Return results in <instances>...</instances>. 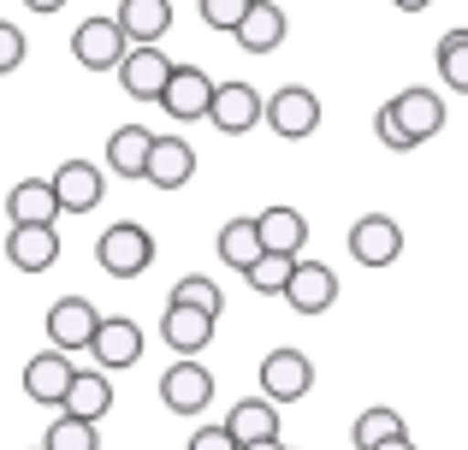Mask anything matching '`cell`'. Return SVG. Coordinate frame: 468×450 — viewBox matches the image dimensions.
<instances>
[{
    "label": "cell",
    "instance_id": "4",
    "mask_svg": "<svg viewBox=\"0 0 468 450\" xmlns=\"http://www.w3.org/2000/svg\"><path fill=\"white\" fill-rule=\"evenodd\" d=\"M267 125H273V137H285V142L314 137V131H320V95L303 89V83L273 89V101H267Z\"/></svg>",
    "mask_w": 468,
    "mask_h": 450
},
{
    "label": "cell",
    "instance_id": "6",
    "mask_svg": "<svg viewBox=\"0 0 468 450\" xmlns=\"http://www.w3.org/2000/svg\"><path fill=\"white\" fill-rule=\"evenodd\" d=\"M172 66H178V59L160 54V42H131V54L119 59V83H125L131 101H160V89H166Z\"/></svg>",
    "mask_w": 468,
    "mask_h": 450
},
{
    "label": "cell",
    "instance_id": "22",
    "mask_svg": "<svg viewBox=\"0 0 468 450\" xmlns=\"http://www.w3.org/2000/svg\"><path fill=\"white\" fill-rule=\"evenodd\" d=\"M149 149H154L149 125H119L113 137H107V166H113L119 178H143L149 173Z\"/></svg>",
    "mask_w": 468,
    "mask_h": 450
},
{
    "label": "cell",
    "instance_id": "32",
    "mask_svg": "<svg viewBox=\"0 0 468 450\" xmlns=\"http://www.w3.org/2000/svg\"><path fill=\"white\" fill-rule=\"evenodd\" d=\"M196 6H202V24H207V30H238L243 12H250L255 0H196Z\"/></svg>",
    "mask_w": 468,
    "mask_h": 450
},
{
    "label": "cell",
    "instance_id": "36",
    "mask_svg": "<svg viewBox=\"0 0 468 450\" xmlns=\"http://www.w3.org/2000/svg\"><path fill=\"white\" fill-rule=\"evenodd\" d=\"M374 450H421V445H415V439H410V433H398V439H379Z\"/></svg>",
    "mask_w": 468,
    "mask_h": 450
},
{
    "label": "cell",
    "instance_id": "33",
    "mask_svg": "<svg viewBox=\"0 0 468 450\" xmlns=\"http://www.w3.org/2000/svg\"><path fill=\"white\" fill-rule=\"evenodd\" d=\"M18 66H24V30L12 18H0V78H12Z\"/></svg>",
    "mask_w": 468,
    "mask_h": 450
},
{
    "label": "cell",
    "instance_id": "7",
    "mask_svg": "<svg viewBox=\"0 0 468 450\" xmlns=\"http://www.w3.org/2000/svg\"><path fill=\"white\" fill-rule=\"evenodd\" d=\"M391 119H398L403 125V137L415 142V149H421V142H433L439 131H445V101H439L433 89H421V83H415V89H403V95H391Z\"/></svg>",
    "mask_w": 468,
    "mask_h": 450
},
{
    "label": "cell",
    "instance_id": "20",
    "mask_svg": "<svg viewBox=\"0 0 468 450\" xmlns=\"http://www.w3.org/2000/svg\"><path fill=\"white\" fill-rule=\"evenodd\" d=\"M6 214H12V225H54V220H59L54 178H24V184H12Z\"/></svg>",
    "mask_w": 468,
    "mask_h": 450
},
{
    "label": "cell",
    "instance_id": "2",
    "mask_svg": "<svg viewBox=\"0 0 468 450\" xmlns=\"http://www.w3.org/2000/svg\"><path fill=\"white\" fill-rule=\"evenodd\" d=\"M125 54H131V36L119 30V18H83L71 30V59L83 71H119Z\"/></svg>",
    "mask_w": 468,
    "mask_h": 450
},
{
    "label": "cell",
    "instance_id": "15",
    "mask_svg": "<svg viewBox=\"0 0 468 450\" xmlns=\"http://www.w3.org/2000/svg\"><path fill=\"white\" fill-rule=\"evenodd\" d=\"M285 302L297 314H309V320H314V314H326L332 302H338V273L297 255V273H291V285H285Z\"/></svg>",
    "mask_w": 468,
    "mask_h": 450
},
{
    "label": "cell",
    "instance_id": "9",
    "mask_svg": "<svg viewBox=\"0 0 468 450\" xmlns=\"http://www.w3.org/2000/svg\"><path fill=\"white\" fill-rule=\"evenodd\" d=\"M214 131L219 137H243V131H255V125H267V101L250 89V83H219L214 89Z\"/></svg>",
    "mask_w": 468,
    "mask_h": 450
},
{
    "label": "cell",
    "instance_id": "25",
    "mask_svg": "<svg viewBox=\"0 0 468 450\" xmlns=\"http://www.w3.org/2000/svg\"><path fill=\"white\" fill-rule=\"evenodd\" d=\"M261 255H267V243H261V225H255V214H250V220H226V225H219V261H226V267L250 273Z\"/></svg>",
    "mask_w": 468,
    "mask_h": 450
},
{
    "label": "cell",
    "instance_id": "30",
    "mask_svg": "<svg viewBox=\"0 0 468 450\" xmlns=\"http://www.w3.org/2000/svg\"><path fill=\"white\" fill-rule=\"evenodd\" d=\"M48 450H101V439H95V421H83V415H66L59 409V421L48 427Z\"/></svg>",
    "mask_w": 468,
    "mask_h": 450
},
{
    "label": "cell",
    "instance_id": "28",
    "mask_svg": "<svg viewBox=\"0 0 468 450\" xmlns=\"http://www.w3.org/2000/svg\"><path fill=\"white\" fill-rule=\"evenodd\" d=\"M398 433H410V427H403V415H398V409H386V403H379V409H362V415H356V427H350V445H356V450H374L379 439H398Z\"/></svg>",
    "mask_w": 468,
    "mask_h": 450
},
{
    "label": "cell",
    "instance_id": "39",
    "mask_svg": "<svg viewBox=\"0 0 468 450\" xmlns=\"http://www.w3.org/2000/svg\"><path fill=\"white\" fill-rule=\"evenodd\" d=\"M238 450H285L279 439H255V445H238Z\"/></svg>",
    "mask_w": 468,
    "mask_h": 450
},
{
    "label": "cell",
    "instance_id": "5",
    "mask_svg": "<svg viewBox=\"0 0 468 450\" xmlns=\"http://www.w3.org/2000/svg\"><path fill=\"white\" fill-rule=\"evenodd\" d=\"M214 89H219V83L207 78L202 66H172L166 89H160V107H166L178 125H190V119H207V113H214Z\"/></svg>",
    "mask_w": 468,
    "mask_h": 450
},
{
    "label": "cell",
    "instance_id": "17",
    "mask_svg": "<svg viewBox=\"0 0 468 450\" xmlns=\"http://www.w3.org/2000/svg\"><path fill=\"white\" fill-rule=\"evenodd\" d=\"M6 261L18 273H48L59 261V231L54 225H12L6 231Z\"/></svg>",
    "mask_w": 468,
    "mask_h": 450
},
{
    "label": "cell",
    "instance_id": "40",
    "mask_svg": "<svg viewBox=\"0 0 468 450\" xmlns=\"http://www.w3.org/2000/svg\"><path fill=\"white\" fill-rule=\"evenodd\" d=\"M36 450H48V445H36Z\"/></svg>",
    "mask_w": 468,
    "mask_h": 450
},
{
    "label": "cell",
    "instance_id": "11",
    "mask_svg": "<svg viewBox=\"0 0 468 450\" xmlns=\"http://www.w3.org/2000/svg\"><path fill=\"white\" fill-rule=\"evenodd\" d=\"M309 385H314V361L303 350H273L261 361V397H273V403H297V397H309Z\"/></svg>",
    "mask_w": 468,
    "mask_h": 450
},
{
    "label": "cell",
    "instance_id": "16",
    "mask_svg": "<svg viewBox=\"0 0 468 450\" xmlns=\"http://www.w3.org/2000/svg\"><path fill=\"white\" fill-rule=\"evenodd\" d=\"M101 190H107V178H101V166H95V161H59V173H54L59 214H90V208H101Z\"/></svg>",
    "mask_w": 468,
    "mask_h": 450
},
{
    "label": "cell",
    "instance_id": "19",
    "mask_svg": "<svg viewBox=\"0 0 468 450\" xmlns=\"http://www.w3.org/2000/svg\"><path fill=\"white\" fill-rule=\"evenodd\" d=\"M285 30H291L285 6H273V0H255V6L243 12V24H238L231 36H238V47H243V54H273V47L285 42Z\"/></svg>",
    "mask_w": 468,
    "mask_h": 450
},
{
    "label": "cell",
    "instance_id": "13",
    "mask_svg": "<svg viewBox=\"0 0 468 450\" xmlns=\"http://www.w3.org/2000/svg\"><path fill=\"white\" fill-rule=\"evenodd\" d=\"M214 320H219V314L190 309V302H172V297H166V314H160V338H166V350H178V356H196V350L214 344Z\"/></svg>",
    "mask_w": 468,
    "mask_h": 450
},
{
    "label": "cell",
    "instance_id": "31",
    "mask_svg": "<svg viewBox=\"0 0 468 450\" xmlns=\"http://www.w3.org/2000/svg\"><path fill=\"white\" fill-rule=\"evenodd\" d=\"M172 302H190V309H207V314H219V309H226V297H219V285H214L207 273L178 278V285H172Z\"/></svg>",
    "mask_w": 468,
    "mask_h": 450
},
{
    "label": "cell",
    "instance_id": "21",
    "mask_svg": "<svg viewBox=\"0 0 468 450\" xmlns=\"http://www.w3.org/2000/svg\"><path fill=\"white\" fill-rule=\"evenodd\" d=\"M226 433L238 445L279 439V403H273V397H243V403H231L226 409Z\"/></svg>",
    "mask_w": 468,
    "mask_h": 450
},
{
    "label": "cell",
    "instance_id": "38",
    "mask_svg": "<svg viewBox=\"0 0 468 450\" xmlns=\"http://www.w3.org/2000/svg\"><path fill=\"white\" fill-rule=\"evenodd\" d=\"M391 6H398V12H427L433 0H391Z\"/></svg>",
    "mask_w": 468,
    "mask_h": 450
},
{
    "label": "cell",
    "instance_id": "23",
    "mask_svg": "<svg viewBox=\"0 0 468 450\" xmlns=\"http://www.w3.org/2000/svg\"><path fill=\"white\" fill-rule=\"evenodd\" d=\"M113 18L131 42H160L172 30V0H119Z\"/></svg>",
    "mask_w": 468,
    "mask_h": 450
},
{
    "label": "cell",
    "instance_id": "29",
    "mask_svg": "<svg viewBox=\"0 0 468 450\" xmlns=\"http://www.w3.org/2000/svg\"><path fill=\"white\" fill-rule=\"evenodd\" d=\"M291 273H297V255H273V249H267V255H261V261H255L243 278H250V290H255V297H285Z\"/></svg>",
    "mask_w": 468,
    "mask_h": 450
},
{
    "label": "cell",
    "instance_id": "8",
    "mask_svg": "<svg viewBox=\"0 0 468 450\" xmlns=\"http://www.w3.org/2000/svg\"><path fill=\"white\" fill-rule=\"evenodd\" d=\"M71 373H78V368H71V350H42V356L24 361V397L59 409L66 392H71Z\"/></svg>",
    "mask_w": 468,
    "mask_h": 450
},
{
    "label": "cell",
    "instance_id": "18",
    "mask_svg": "<svg viewBox=\"0 0 468 450\" xmlns=\"http://www.w3.org/2000/svg\"><path fill=\"white\" fill-rule=\"evenodd\" d=\"M149 178L154 190H184L196 178V149L184 137H154V149H149Z\"/></svg>",
    "mask_w": 468,
    "mask_h": 450
},
{
    "label": "cell",
    "instance_id": "35",
    "mask_svg": "<svg viewBox=\"0 0 468 450\" xmlns=\"http://www.w3.org/2000/svg\"><path fill=\"white\" fill-rule=\"evenodd\" d=\"M184 450H238V439H231L226 427H202V433H196V439L184 445Z\"/></svg>",
    "mask_w": 468,
    "mask_h": 450
},
{
    "label": "cell",
    "instance_id": "3",
    "mask_svg": "<svg viewBox=\"0 0 468 450\" xmlns=\"http://www.w3.org/2000/svg\"><path fill=\"white\" fill-rule=\"evenodd\" d=\"M160 403H166L172 415H202V409L214 403V373L196 356H178L166 368V380H160Z\"/></svg>",
    "mask_w": 468,
    "mask_h": 450
},
{
    "label": "cell",
    "instance_id": "41",
    "mask_svg": "<svg viewBox=\"0 0 468 450\" xmlns=\"http://www.w3.org/2000/svg\"><path fill=\"white\" fill-rule=\"evenodd\" d=\"M285 450H291V445H285Z\"/></svg>",
    "mask_w": 468,
    "mask_h": 450
},
{
    "label": "cell",
    "instance_id": "24",
    "mask_svg": "<svg viewBox=\"0 0 468 450\" xmlns=\"http://www.w3.org/2000/svg\"><path fill=\"white\" fill-rule=\"evenodd\" d=\"M255 225H261V243L273 255H303V243H309V220L297 208H279V202L255 214Z\"/></svg>",
    "mask_w": 468,
    "mask_h": 450
},
{
    "label": "cell",
    "instance_id": "1",
    "mask_svg": "<svg viewBox=\"0 0 468 450\" xmlns=\"http://www.w3.org/2000/svg\"><path fill=\"white\" fill-rule=\"evenodd\" d=\"M95 261H101V273H113V278L149 273V267H154V237H149V225H137V220L107 225L101 237H95Z\"/></svg>",
    "mask_w": 468,
    "mask_h": 450
},
{
    "label": "cell",
    "instance_id": "27",
    "mask_svg": "<svg viewBox=\"0 0 468 450\" xmlns=\"http://www.w3.org/2000/svg\"><path fill=\"white\" fill-rule=\"evenodd\" d=\"M439 83L468 95V30H445L439 36Z\"/></svg>",
    "mask_w": 468,
    "mask_h": 450
},
{
    "label": "cell",
    "instance_id": "12",
    "mask_svg": "<svg viewBox=\"0 0 468 450\" xmlns=\"http://www.w3.org/2000/svg\"><path fill=\"white\" fill-rule=\"evenodd\" d=\"M90 356L101 361L107 373H113V368H137V361H143V326H137V320H125V314H101Z\"/></svg>",
    "mask_w": 468,
    "mask_h": 450
},
{
    "label": "cell",
    "instance_id": "34",
    "mask_svg": "<svg viewBox=\"0 0 468 450\" xmlns=\"http://www.w3.org/2000/svg\"><path fill=\"white\" fill-rule=\"evenodd\" d=\"M374 131H379V142H386V149H398V154H410V149H415V142L403 137V125L391 119V107H379V113H374Z\"/></svg>",
    "mask_w": 468,
    "mask_h": 450
},
{
    "label": "cell",
    "instance_id": "37",
    "mask_svg": "<svg viewBox=\"0 0 468 450\" xmlns=\"http://www.w3.org/2000/svg\"><path fill=\"white\" fill-rule=\"evenodd\" d=\"M24 6H30V12H59L66 0H24Z\"/></svg>",
    "mask_w": 468,
    "mask_h": 450
},
{
    "label": "cell",
    "instance_id": "26",
    "mask_svg": "<svg viewBox=\"0 0 468 450\" xmlns=\"http://www.w3.org/2000/svg\"><path fill=\"white\" fill-rule=\"evenodd\" d=\"M66 415H83V421H101L113 409V385H107V368L101 373H71V392H66Z\"/></svg>",
    "mask_w": 468,
    "mask_h": 450
},
{
    "label": "cell",
    "instance_id": "10",
    "mask_svg": "<svg viewBox=\"0 0 468 450\" xmlns=\"http://www.w3.org/2000/svg\"><path fill=\"white\" fill-rule=\"evenodd\" d=\"M95 326H101V314H95L90 297H59L54 309H48V344L54 350H90Z\"/></svg>",
    "mask_w": 468,
    "mask_h": 450
},
{
    "label": "cell",
    "instance_id": "14",
    "mask_svg": "<svg viewBox=\"0 0 468 450\" xmlns=\"http://www.w3.org/2000/svg\"><path fill=\"white\" fill-rule=\"evenodd\" d=\"M350 255L362 267H391L403 255V225L386 220V214H367V220L350 225Z\"/></svg>",
    "mask_w": 468,
    "mask_h": 450
}]
</instances>
